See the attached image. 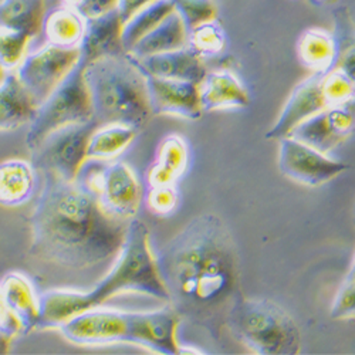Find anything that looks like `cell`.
Instances as JSON below:
<instances>
[{
    "label": "cell",
    "mask_w": 355,
    "mask_h": 355,
    "mask_svg": "<svg viewBox=\"0 0 355 355\" xmlns=\"http://www.w3.org/2000/svg\"><path fill=\"white\" fill-rule=\"evenodd\" d=\"M155 257L169 306L218 340L242 294L238 249L225 222L214 214L191 219Z\"/></svg>",
    "instance_id": "cell-1"
},
{
    "label": "cell",
    "mask_w": 355,
    "mask_h": 355,
    "mask_svg": "<svg viewBox=\"0 0 355 355\" xmlns=\"http://www.w3.org/2000/svg\"><path fill=\"white\" fill-rule=\"evenodd\" d=\"M43 173V188L31 216V256L83 270L120 253L131 220L108 215L74 181Z\"/></svg>",
    "instance_id": "cell-2"
},
{
    "label": "cell",
    "mask_w": 355,
    "mask_h": 355,
    "mask_svg": "<svg viewBox=\"0 0 355 355\" xmlns=\"http://www.w3.org/2000/svg\"><path fill=\"white\" fill-rule=\"evenodd\" d=\"M123 293H141L169 302L155 253L151 249L150 230L135 218L130 222L125 242L112 269L92 291L51 290L42 295L37 329H55L67 318L85 310L101 307L114 295Z\"/></svg>",
    "instance_id": "cell-3"
},
{
    "label": "cell",
    "mask_w": 355,
    "mask_h": 355,
    "mask_svg": "<svg viewBox=\"0 0 355 355\" xmlns=\"http://www.w3.org/2000/svg\"><path fill=\"white\" fill-rule=\"evenodd\" d=\"M84 78L98 125L124 124L144 128L154 116L146 77L128 53L104 55L87 63Z\"/></svg>",
    "instance_id": "cell-4"
},
{
    "label": "cell",
    "mask_w": 355,
    "mask_h": 355,
    "mask_svg": "<svg viewBox=\"0 0 355 355\" xmlns=\"http://www.w3.org/2000/svg\"><path fill=\"white\" fill-rule=\"evenodd\" d=\"M226 329L254 354L295 355L302 334L293 317L268 299H248L241 294L232 304Z\"/></svg>",
    "instance_id": "cell-5"
},
{
    "label": "cell",
    "mask_w": 355,
    "mask_h": 355,
    "mask_svg": "<svg viewBox=\"0 0 355 355\" xmlns=\"http://www.w3.org/2000/svg\"><path fill=\"white\" fill-rule=\"evenodd\" d=\"M74 182L94 196L111 216L132 220L142 202V187L134 169L125 162L87 158Z\"/></svg>",
    "instance_id": "cell-6"
},
{
    "label": "cell",
    "mask_w": 355,
    "mask_h": 355,
    "mask_svg": "<svg viewBox=\"0 0 355 355\" xmlns=\"http://www.w3.org/2000/svg\"><path fill=\"white\" fill-rule=\"evenodd\" d=\"M85 64L84 58L80 57L69 76L37 107L35 120L26 134V146L31 151L57 130L93 120L92 97L84 78Z\"/></svg>",
    "instance_id": "cell-7"
},
{
    "label": "cell",
    "mask_w": 355,
    "mask_h": 355,
    "mask_svg": "<svg viewBox=\"0 0 355 355\" xmlns=\"http://www.w3.org/2000/svg\"><path fill=\"white\" fill-rule=\"evenodd\" d=\"M97 127L98 124L90 120L49 134L32 151V165L35 169L53 172L66 181H74L87 159L88 141Z\"/></svg>",
    "instance_id": "cell-8"
},
{
    "label": "cell",
    "mask_w": 355,
    "mask_h": 355,
    "mask_svg": "<svg viewBox=\"0 0 355 355\" xmlns=\"http://www.w3.org/2000/svg\"><path fill=\"white\" fill-rule=\"evenodd\" d=\"M80 57V47L64 49L46 44L27 54L16 74L39 107L76 67Z\"/></svg>",
    "instance_id": "cell-9"
},
{
    "label": "cell",
    "mask_w": 355,
    "mask_h": 355,
    "mask_svg": "<svg viewBox=\"0 0 355 355\" xmlns=\"http://www.w3.org/2000/svg\"><path fill=\"white\" fill-rule=\"evenodd\" d=\"M55 329L76 345L128 344V311L96 307L67 318Z\"/></svg>",
    "instance_id": "cell-10"
},
{
    "label": "cell",
    "mask_w": 355,
    "mask_h": 355,
    "mask_svg": "<svg viewBox=\"0 0 355 355\" xmlns=\"http://www.w3.org/2000/svg\"><path fill=\"white\" fill-rule=\"evenodd\" d=\"M279 168L294 182L315 188L336 180L349 165L329 158L303 141L286 137L280 139Z\"/></svg>",
    "instance_id": "cell-11"
},
{
    "label": "cell",
    "mask_w": 355,
    "mask_h": 355,
    "mask_svg": "<svg viewBox=\"0 0 355 355\" xmlns=\"http://www.w3.org/2000/svg\"><path fill=\"white\" fill-rule=\"evenodd\" d=\"M355 131V96L329 107L293 130L288 137L309 144L322 154L331 153Z\"/></svg>",
    "instance_id": "cell-12"
},
{
    "label": "cell",
    "mask_w": 355,
    "mask_h": 355,
    "mask_svg": "<svg viewBox=\"0 0 355 355\" xmlns=\"http://www.w3.org/2000/svg\"><path fill=\"white\" fill-rule=\"evenodd\" d=\"M181 321L171 306L155 311H128V344L166 355L181 354L176 338Z\"/></svg>",
    "instance_id": "cell-13"
},
{
    "label": "cell",
    "mask_w": 355,
    "mask_h": 355,
    "mask_svg": "<svg viewBox=\"0 0 355 355\" xmlns=\"http://www.w3.org/2000/svg\"><path fill=\"white\" fill-rule=\"evenodd\" d=\"M322 74L324 73H313L294 88L279 115V120L264 135L266 139L280 141L288 137L299 124L329 108L327 98L322 92Z\"/></svg>",
    "instance_id": "cell-14"
},
{
    "label": "cell",
    "mask_w": 355,
    "mask_h": 355,
    "mask_svg": "<svg viewBox=\"0 0 355 355\" xmlns=\"http://www.w3.org/2000/svg\"><path fill=\"white\" fill-rule=\"evenodd\" d=\"M145 77L154 115H173L192 121L202 116L199 84L154 76Z\"/></svg>",
    "instance_id": "cell-15"
},
{
    "label": "cell",
    "mask_w": 355,
    "mask_h": 355,
    "mask_svg": "<svg viewBox=\"0 0 355 355\" xmlns=\"http://www.w3.org/2000/svg\"><path fill=\"white\" fill-rule=\"evenodd\" d=\"M131 58L145 76L184 80L199 84L208 73L203 58L189 47L146 57L131 55Z\"/></svg>",
    "instance_id": "cell-16"
},
{
    "label": "cell",
    "mask_w": 355,
    "mask_h": 355,
    "mask_svg": "<svg viewBox=\"0 0 355 355\" xmlns=\"http://www.w3.org/2000/svg\"><path fill=\"white\" fill-rule=\"evenodd\" d=\"M199 98L203 112L239 110L250 104V94L239 77L229 70L208 71L199 83Z\"/></svg>",
    "instance_id": "cell-17"
},
{
    "label": "cell",
    "mask_w": 355,
    "mask_h": 355,
    "mask_svg": "<svg viewBox=\"0 0 355 355\" xmlns=\"http://www.w3.org/2000/svg\"><path fill=\"white\" fill-rule=\"evenodd\" d=\"M124 20L118 9L85 19V32L80 44L81 58L90 63L96 58L125 53L121 42Z\"/></svg>",
    "instance_id": "cell-18"
},
{
    "label": "cell",
    "mask_w": 355,
    "mask_h": 355,
    "mask_svg": "<svg viewBox=\"0 0 355 355\" xmlns=\"http://www.w3.org/2000/svg\"><path fill=\"white\" fill-rule=\"evenodd\" d=\"M189 166V146L185 138L178 134L161 139L155 158L146 171L148 187L176 185Z\"/></svg>",
    "instance_id": "cell-19"
},
{
    "label": "cell",
    "mask_w": 355,
    "mask_h": 355,
    "mask_svg": "<svg viewBox=\"0 0 355 355\" xmlns=\"http://www.w3.org/2000/svg\"><path fill=\"white\" fill-rule=\"evenodd\" d=\"M0 293L17 315L23 334H28L39 327L40 297L36 295L31 279L17 272L8 273L0 280Z\"/></svg>",
    "instance_id": "cell-20"
},
{
    "label": "cell",
    "mask_w": 355,
    "mask_h": 355,
    "mask_svg": "<svg viewBox=\"0 0 355 355\" xmlns=\"http://www.w3.org/2000/svg\"><path fill=\"white\" fill-rule=\"evenodd\" d=\"M37 112V104L27 93L17 74L6 73L0 83V131H13L31 124Z\"/></svg>",
    "instance_id": "cell-21"
},
{
    "label": "cell",
    "mask_w": 355,
    "mask_h": 355,
    "mask_svg": "<svg viewBox=\"0 0 355 355\" xmlns=\"http://www.w3.org/2000/svg\"><path fill=\"white\" fill-rule=\"evenodd\" d=\"M297 55L302 64L313 73H327L337 67L340 47L333 33L311 27L297 40Z\"/></svg>",
    "instance_id": "cell-22"
},
{
    "label": "cell",
    "mask_w": 355,
    "mask_h": 355,
    "mask_svg": "<svg viewBox=\"0 0 355 355\" xmlns=\"http://www.w3.org/2000/svg\"><path fill=\"white\" fill-rule=\"evenodd\" d=\"M36 185L35 166L23 159L0 162V206L19 208L31 200Z\"/></svg>",
    "instance_id": "cell-23"
},
{
    "label": "cell",
    "mask_w": 355,
    "mask_h": 355,
    "mask_svg": "<svg viewBox=\"0 0 355 355\" xmlns=\"http://www.w3.org/2000/svg\"><path fill=\"white\" fill-rule=\"evenodd\" d=\"M189 32L176 12L171 13L154 31L144 36L130 51L132 57H146L188 47Z\"/></svg>",
    "instance_id": "cell-24"
},
{
    "label": "cell",
    "mask_w": 355,
    "mask_h": 355,
    "mask_svg": "<svg viewBox=\"0 0 355 355\" xmlns=\"http://www.w3.org/2000/svg\"><path fill=\"white\" fill-rule=\"evenodd\" d=\"M42 32L47 44L76 49L84 37L85 17L78 10L63 5L46 13Z\"/></svg>",
    "instance_id": "cell-25"
},
{
    "label": "cell",
    "mask_w": 355,
    "mask_h": 355,
    "mask_svg": "<svg viewBox=\"0 0 355 355\" xmlns=\"http://www.w3.org/2000/svg\"><path fill=\"white\" fill-rule=\"evenodd\" d=\"M46 0H2L0 27L36 37L43 31Z\"/></svg>",
    "instance_id": "cell-26"
},
{
    "label": "cell",
    "mask_w": 355,
    "mask_h": 355,
    "mask_svg": "<svg viewBox=\"0 0 355 355\" xmlns=\"http://www.w3.org/2000/svg\"><path fill=\"white\" fill-rule=\"evenodd\" d=\"M138 130L124 124L98 125L88 141L87 158L112 159L124 153L137 138Z\"/></svg>",
    "instance_id": "cell-27"
},
{
    "label": "cell",
    "mask_w": 355,
    "mask_h": 355,
    "mask_svg": "<svg viewBox=\"0 0 355 355\" xmlns=\"http://www.w3.org/2000/svg\"><path fill=\"white\" fill-rule=\"evenodd\" d=\"M173 12L175 6L172 0H154L134 13L123 26L121 42L125 53Z\"/></svg>",
    "instance_id": "cell-28"
},
{
    "label": "cell",
    "mask_w": 355,
    "mask_h": 355,
    "mask_svg": "<svg viewBox=\"0 0 355 355\" xmlns=\"http://www.w3.org/2000/svg\"><path fill=\"white\" fill-rule=\"evenodd\" d=\"M188 47L202 58L219 55L226 47V32L218 19L203 23L189 32Z\"/></svg>",
    "instance_id": "cell-29"
},
{
    "label": "cell",
    "mask_w": 355,
    "mask_h": 355,
    "mask_svg": "<svg viewBox=\"0 0 355 355\" xmlns=\"http://www.w3.org/2000/svg\"><path fill=\"white\" fill-rule=\"evenodd\" d=\"M32 39L23 32L0 27V67L5 73H13L19 69L27 55V47Z\"/></svg>",
    "instance_id": "cell-30"
},
{
    "label": "cell",
    "mask_w": 355,
    "mask_h": 355,
    "mask_svg": "<svg viewBox=\"0 0 355 355\" xmlns=\"http://www.w3.org/2000/svg\"><path fill=\"white\" fill-rule=\"evenodd\" d=\"M175 12L181 16L188 32L218 19V9L211 0H172Z\"/></svg>",
    "instance_id": "cell-31"
},
{
    "label": "cell",
    "mask_w": 355,
    "mask_h": 355,
    "mask_svg": "<svg viewBox=\"0 0 355 355\" xmlns=\"http://www.w3.org/2000/svg\"><path fill=\"white\" fill-rule=\"evenodd\" d=\"M322 92L327 98L329 107H334L355 96V84L336 67L322 74Z\"/></svg>",
    "instance_id": "cell-32"
},
{
    "label": "cell",
    "mask_w": 355,
    "mask_h": 355,
    "mask_svg": "<svg viewBox=\"0 0 355 355\" xmlns=\"http://www.w3.org/2000/svg\"><path fill=\"white\" fill-rule=\"evenodd\" d=\"M145 205L151 214L157 216H168L173 214L180 205V191L176 185L148 187Z\"/></svg>",
    "instance_id": "cell-33"
},
{
    "label": "cell",
    "mask_w": 355,
    "mask_h": 355,
    "mask_svg": "<svg viewBox=\"0 0 355 355\" xmlns=\"http://www.w3.org/2000/svg\"><path fill=\"white\" fill-rule=\"evenodd\" d=\"M334 320L355 318V280H344L330 313Z\"/></svg>",
    "instance_id": "cell-34"
},
{
    "label": "cell",
    "mask_w": 355,
    "mask_h": 355,
    "mask_svg": "<svg viewBox=\"0 0 355 355\" xmlns=\"http://www.w3.org/2000/svg\"><path fill=\"white\" fill-rule=\"evenodd\" d=\"M0 334L9 340H13L15 337L23 334L21 324L17 315L12 311V309L3 299L2 293H0Z\"/></svg>",
    "instance_id": "cell-35"
},
{
    "label": "cell",
    "mask_w": 355,
    "mask_h": 355,
    "mask_svg": "<svg viewBox=\"0 0 355 355\" xmlns=\"http://www.w3.org/2000/svg\"><path fill=\"white\" fill-rule=\"evenodd\" d=\"M118 3L120 0H85L78 12L85 19H92L118 9Z\"/></svg>",
    "instance_id": "cell-36"
},
{
    "label": "cell",
    "mask_w": 355,
    "mask_h": 355,
    "mask_svg": "<svg viewBox=\"0 0 355 355\" xmlns=\"http://www.w3.org/2000/svg\"><path fill=\"white\" fill-rule=\"evenodd\" d=\"M337 69H340L355 84V43L341 51Z\"/></svg>",
    "instance_id": "cell-37"
},
{
    "label": "cell",
    "mask_w": 355,
    "mask_h": 355,
    "mask_svg": "<svg viewBox=\"0 0 355 355\" xmlns=\"http://www.w3.org/2000/svg\"><path fill=\"white\" fill-rule=\"evenodd\" d=\"M151 2H154V0H120V3H118V12H120L125 23L134 13H137L139 9H142Z\"/></svg>",
    "instance_id": "cell-38"
},
{
    "label": "cell",
    "mask_w": 355,
    "mask_h": 355,
    "mask_svg": "<svg viewBox=\"0 0 355 355\" xmlns=\"http://www.w3.org/2000/svg\"><path fill=\"white\" fill-rule=\"evenodd\" d=\"M10 343H12V340H9V338H6V337H3L2 334H0V354L9 352Z\"/></svg>",
    "instance_id": "cell-39"
},
{
    "label": "cell",
    "mask_w": 355,
    "mask_h": 355,
    "mask_svg": "<svg viewBox=\"0 0 355 355\" xmlns=\"http://www.w3.org/2000/svg\"><path fill=\"white\" fill-rule=\"evenodd\" d=\"M84 2H85V0H63V5L78 10L84 5Z\"/></svg>",
    "instance_id": "cell-40"
},
{
    "label": "cell",
    "mask_w": 355,
    "mask_h": 355,
    "mask_svg": "<svg viewBox=\"0 0 355 355\" xmlns=\"http://www.w3.org/2000/svg\"><path fill=\"white\" fill-rule=\"evenodd\" d=\"M310 2L315 6H325V5H331L338 2V0H310Z\"/></svg>",
    "instance_id": "cell-41"
},
{
    "label": "cell",
    "mask_w": 355,
    "mask_h": 355,
    "mask_svg": "<svg viewBox=\"0 0 355 355\" xmlns=\"http://www.w3.org/2000/svg\"><path fill=\"white\" fill-rule=\"evenodd\" d=\"M345 280H355V257H354V261H352V264H351L349 272H348Z\"/></svg>",
    "instance_id": "cell-42"
},
{
    "label": "cell",
    "mask_w": 355,
    "mask_h": 355,
    "mask_svg": "<svg viewBox=\"0 0 355 355\" xmlns=\"http://www.w3.org/2000/svg\"><path fill=\"white\" fill-rule=\"evenodd\" d=\"M5 76H6V73L3 71V69H2V67H0V83H2V80L5 78Z\"/></svg>",
    "instance_id": "cell-43"
},
{
    "label": "cell",
    "mask_w": 355,
    "mask_h": 355,
    "mask_svg": "<svg viewBox=\"0 0 355 355\" xmlns=\"http://www.w3.org/2000/svg\"><path fill=\"white\" fill-rule=\"evenodd\" d=\"M352 216H354V223H355V203H354V209H352Z\"/></svg>",
    "instance_id": "cell-44"
}]
</instances>
